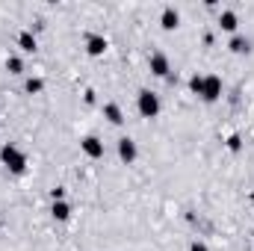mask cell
<instances>
[{"instance_id":"obj_4","label":"cell","mask_w":254,"mask_h":251,"mask_svg":"<svg viewBox=\"0 0 254 251\" xmlns=\"http://www.w3.org/2000/svg\"><path fill=\"white\" fill-rule=\"evenodd\" d=\"M80 148H83V154H86L89 160H101V157H104V142H101L98 136H86V139L80 142Z\"/></svg>"},{"instance_id":"obj_1","label":"cell","mask_w":254,"mask_h":251,"mask_svg":"<svg viewBox=\"0 0 254 251\" xmlns=\"http://www.w3.org/2000/svg\"><path fill=\"white\" fill-rule=\"evenodd\" d=\"M0 163H3L12 175H24V172H27V154H24L21 148L9 145V142L0 148Z\"/></svg>"},{"instance_id":"obj_7","label":"cell","mask_w":254,"mask_h":251,"mask_svg":"<svg viewBox=\"0 0 254 251\" xmlns=\"http://www.w3.org/2000/svg\"><path fill=\"white\" fill-rule=\"evenodd\" d=\"M119 157L125 160L127 166H130V163H136L139 151H136V142H133L130 136H122V139H119Z\"/></svg>"},{"instance_id":"obj_16","label":"cell","mask_w":254,"mask_h":251,"mask_svg":"<svg viewBox=\"0 0 254 251\" xmlns=\"http://www.w3.org/2000/svg\"><path fill=\"white\" fill-rule=\"evenodd\" d=\"M201 89H204V77H198V74H195V77L190 80V92H192V95H198V98H201Z\"/></svg>"},{"instance_id":"obj_18","label":"cell","mask_w":254,"mask_h":251,"mask_svg":"<svg viewBox=\"0 0 254 251\" xmlns=\"http://www.w3.org/2000/svg\"><path fill=\"white\" fill-rule=\"evenodd\" d=\"M231 151H240V136H231Z\"/></svg>"},{"instance_id":"obj_3","label":"cell","mask_w":254,"mask_h":251,"mask_svg":"<svg viewBox=\"0 0 254 251\" xmlns=\"http://www.w3.org/2000/svg\"><path fill=\"white\" fill-rule=\"evenodd\" d=\"M219 98H222V77H219V74H207V77H204V89H201V101L213 104V101H219Z\"/></svg>"},{"instance_id":"obj_12","label":"cell","mask_w":254,"mask_h":251,"mask_svg":"<svg viewBox=\"0 0 254 251\" xmlns=\"http://www.w3.org/2000/svg\"><path fill=\"white\" fill-rule=\"evenodd\" d=\"M51 213H54V219H60V222H65V219L71 216V207H68L65 201H54V207H51Z\"/></svg>"},{"instance_id":"obj_10","label":"cell","mask_w":254,"mask_h":251,"mask_svg":"<svg viewBox=\"0 0 254 251\" xmlns=\"http://www.w3.org/2000/svg\"><path fill=\"white\" fill-rule=\"evenodd\" d=\"M18 48H21L24 54H33V51L39 48V42H36V36H33L30 30H21V33H18Z\"/></svg>"},{"instance_id":"obj_5","label":"cell","mask_w":254,"mask_h":251,"mask_svg":"<svg viewBox=\"0 0 254 251\" xmlns=\"http://www.w3.org/2000/svg\"><path fill=\"white\" fill-rule=\"evenodd\" d=\"M86 54L89 57H104L107 54V39L98 36V33H89L86 36Z\"/></svg>"},{"instance_id":"obj_2","label":"cell","mask_w":254,"mask_h":251,"mask_svg":"<svg viewBox=\"0 0 254 251\" xmlns=\"http://www.w3.org/2000/svg\"><path fill=\"white\" fill-rule=\"evenodd\" d=\"M136 107H139V116L142 119H157L160 116V98L151 89H142L136 95Z\"/></svg>"},{"instance_id":"obj_6","label":"cell","mask_w":254,"mask_h":251,"mask_svg":"<svg viewBox=\"0 0 254 251\" xmlns=\"http://www.w3.org/2000/svg\"><path fill=\"white\" fill-rule=\"evenodd\" d=\"M148 68H151V74H157V77H169V71H172V65H169V57H166V54H151Z\"/></svg>"},{"instance_id":"obj_9","label":"cell","mask_w":254,"mask_h":251,"mask_svg":"<svg viewBox=\"0 0 254 251\" xmlns=\"http://www.w3.org/2000/svg\"><path fill=\"white\" fill-rule=\"evenodd\" d=\"M219 27H222L225 33H234V36H237V27H240V18H237V12H234V9H225V12L219 15Z\"/></svg>"},{"instance_id":"obj_8","label":"cell","mask_w":254,"mask_h":251,"mask_svg":"<svg viewBox=\"0 0 254 251\" xmlns=\"http://www.w3.org/2000/svg\"><path fill=\"white\" fill-rule=\"evenodd\" d=\"M160 24H163V30H178L181 27V12L175 6H166L163 15H160Z\"/></svg>"},{"instance_id":"obj_15","label":"cell","mask_w":254,"mask_h":251,"mask_svg":"<svg viewBox=\"0 0 254 251\" xmlns=\"http://www.w3.org/2000/svg\"><path fill=\"white\" fill-rule=\"evenodd\" d=\"M6 71H9V74H24V63H21L18 57H9V60H6Z\"/></svg>"},{"instance_id":"obj_17","label":"cell","mask_w":254,"mask_h":251,"mask_svg":"<svg viewBox=\"0 0 254 251\" xmlns=\"http://www.w3.org/2000/svg\"><path fill=\"white\" fill-rule=\"evenodd\" d=\"M190 251H210V249H207L204 243H198V240H195V243H192V246H190Z\"/></svg>"},{"instance_id":"obj_14","label":"cell","mask_w":254,"mask_h":251,"mask_svg":"<svg viewBox=\"0 0 254 251\" xmlns=\"http://www.w3.org/2000/svg\"><path fill=\"white\" fill-rule=\"evenodd\" d=\"M24 89H27V92H30V95H39V92H42V89H45V83H42V80H39V77H30V80H27V83H24Z\"/></svg>"},{"instance_id":"obj_13","label":"cell","mask_w":254,"mask_h":251,"mask_svg":"<svg viewBox=\"0 0 254 251\" xmlns=\"http://www.w3.org/2000/svg\"><path fill=\"white\" fill-rule=\"evenodd\" d=\"M228 48H231L234 54H249V39H246V36H234Z\"/></svg>"},{"instance_id":"obj_11","label":"cell","mask_w":254,"mask_h":251,"mask_svg":"<svg viewBox=\"0 0 254 251\" xmlns=\"http://www.w3.org/2000/svg\"><path fill=\"white\" fill-rule=\"evenodd\" d=\"M104 119H107L110 125H122V122H125V113H122L119 104H104Z\"/></svg>"}]
</instances>
